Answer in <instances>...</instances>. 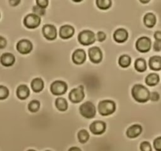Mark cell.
Segmentation results:
<instances>
[{
  "label": "cell",
  "instance_id": "cell-41",
  "mask_svg": "<svg viewBox=\"0 0 161 151\" xmlns=\"http://www.w3.org/2000/svg\"><path fill=\"white\" fill-rule=\"evenodd\" d=\"M28 126V125H27ZM26 131V130H25ZM24 135H25V134H24V135H20V129H19V140H20V141H21V140H22L23 139V138H24ZM24 139H25V138H24ZM57 142H58V141H57ZM56 148H57V146H56ZM24 143H23V150H24ZM24 151H25V150H24ZM55 151H56V149H55Z\"/></svg>",
  "mask_w": 161,
  "mask_h": 151
},
{
  "label": "cell",
  "instance_id": "cell-8",
  "mask_svg": "<svg viewBox=\"0 0 161 151\" xmlns=\"http://www.w3.org/2000/svg\"><path fill=\"white\" fill-rule=\"evenodd\" d=\"M41 24V18L36 15L35 13H28L23 19V24L25 27L30 30H34L40 27Z\"/></svg>",
  "mask_w": 161,
  "mask_h": 151
},
{
  "label": "cell",
  "instance_id": "cell-26",
  "mask_svg": "<svg viewBox=\"0 0 161 151\" xmlns=\"http://www.w3.org/2000/svg\"><path fill=\"white\" fill-rule=\"evenodd\" d=\"M77 138L80 144H86L90 138V135L86 129H80L77 133Z\"/></svg>",
  "mask_w": 161,
  "mask_h": 151
},
{
  "label": "cell",
  "instance_id": "cell-22",
  "mask_svg": "<svg viewBox=\"0 0 161 151\" xmlns=\"http://www.w3.org/2000/svg\"><path fill=\"white\" fill-rule=\"evenodd\" d=\"M143 23L147 29H153L156 24V15L153 13H146L143 17Z\"/></svg>",
  "mask_w": 161,
  "mask_h": 151
},
{
  "label": "cell",
  "instance_id": "cell-32",
  "mask_svg": "<svg viewBox=\"0 0 161 151\" xmlns=\"http://www.w3.org/2000/svg\"><path fill=\"white\" fill-rule=\"evenodd\" d=\"M160 99V95L158 91H150V96H149V102H157Z\"/></svg>",
  "mask_w": 161,
  "mask_h": 151
},
{
  "label": "cell",
  "instance_id": "cell-2",
  "mask_svg": "<svg viewBox=\"0 0 161 151\" xmlns=\"http://www.w3.org/2000/svg\"><path fill=\"white\" fill-rule=\"evenodd\" d=\"M98 113L97 115L102 117H109L116 111V104L110 99H103L98 102L97 106Z\"/></svg>",
  "mask_w": 161,
  "mask_h": 151
},
{
  "label": "cell",
  "instance_id": "cell-16",
  "mask_svg": "<svg viewBox=\"0 0 161 151\" xmlns=\"http://www.w3.org/2000/svg\"><path fill=\"white\" fill-rule=\"evenodd\" d=\"M142 126L139 124H134L127 128L126 131V135L130 139H135L142 134Z\"/></svg>",
  "mask_w": 161,
  "mask_h": 151
},
{
  "label": "cell",
  "instance_id": "cell-37",
  "mask_svg": "<svg viewBox=\"0 0 161 151\" xmlns=\"http://www.w3.org/2000/svg\"><path fill=\"white\" fill-rule=\"evenodd\" d=\"M7 47V40L5 37L0 35V50H5Z\"/></svg>",
  "mask_w": 161,
  "mask_h": 151
},
{
  "label": "cell",
  "instance_id": "cell-47",
  "mask_svg": "<svg viewBox=\"0 0 161 151\" xmlns=\"http://www.w3.org/2000/svg\"><path fill=\"white\" fill-rule=\"evenodd\" d=\"M1 16H2V15H1V12H0V20H1Z\"/></svg>",
  "mask_w": 161,
  "mask_h": 151
},
{
  "label": "cell",
  "instance_id": "cell-23",
  "mask_svg": "<svg viewBox=\"0 0 161 151\" xmlns=\"http://www.w3.org/2000/svg\"><path fill=\"white\" fill-rule=\"evenodd\" d=\"M55 106L57 110L59 112H66L69 108V101L63 96L56 97L55 101Z\"/></svg>",
  "mask_w": 161,
  "mask_h": 151
},
{
  "label": "cell",
  "instance_id": "cell-45",
  "mask_svg": "<svg viewBox=\"0 0 161 151\" xmlns=\"http://www.w3.org/2000/svg\"><path fill=\"white\" fill-rule=\"evenodd\" d=\"M26 151H37V150H36V149H27Z\"/></svg>",
  "mask_w": 161,
  "mask_h": 151
},
{
  "label": "cell",
  "instance_id": "cell-13",
  "mask_svg": "<svg viewBox=\"0 0 161 151\" xmlns=\"http://www.w3.org/2000/svg\"><path fill=\"white\" fill-rule=\"evenodd\" d=\"M71 60H72L73 63L77 65H80L86 63V61H89V58H87V55H86V50L81 48L76 49L73 52Z\"/></svg>",
  "mask_w": 161,
  "mask_h": 151
},
{
  "label": "cell",
  "instance_id": "cell-6",
  "mask_svg": "<svg viewBox=\"0 0 161 151\" xmlns=\"http://www.w3.org/2000/svg\"><path fill=\"white\" fill-rule=\"evenodd\" d=\"M68 91V85L63 81H55L50 86V92L55 97L63 96L65 98L66 92Z\"/></svg>",
  "mask_w": 161,
  "mask_h": 151
},
{
  "label": "cell",
  "instance_id": "cell-17",
  "mask_svg": "<svg viewBox=\"0 0 161 151\" xmlns=\"http://www.w3.org/2000/svg\"><path fill=\"white\" fill-rule=\"evenodd\" d=\"M15 61H16V58L13 54L10 52H4L0 56V64L3 67H12L15 64Z\"/></svg>",
  "mask_w": 161,
  "mask_h": 151
},
{
  "label": "cell",
  "instance_id": "cell-15",
  "mask_svg": "<svg viewBox=\"0 0 161 151\" xmlns=\"http://www.w3.org/2000/svg\"><path fill=\"white\" fill-rule=\"evenodd\" d=\"M75 34V29L70 24H63L58 29V36L61 39H71Z\"/></svg>",
  "mask_w": 161,
  "mask_h": 151
},
{
  "label": "cell",
  "instance_id": "cell-1",
  "mask_svg": "<svg viewBox=\"0 0 161 151\" xmlns=\"http://www.w3.org/2000/svg\"><path fill=\"white\" fill-rule=\"evenodd\" d=\"M131 96L137 102H148L149 101L150 91L144 84H136L131 88Z\"/></svg>",
  "mask_w": 161,
  "mask_h": 151
},
{
  "label": "cell",
  "instance_id": "cell-18",
  "mask_svg": "<svg viewBox=\"0 0 161 151\" xmlns=\"http://www.w3.org/2000/svg\"><path fill=\"white\" fill-rule=\"evenodd\" d=\"M31 90L29 86L26 84H20L16 89V96L21 101H25L27 99L30 95Z\"/></svg>",
  "mask_w": 161,
  "mask_h": 151
},
{
  "label": "cell",
  "instance_id": "cell-19",
  "mask_svg": "<svg viewBox=\"0 0 161 151\" xmlns=\"http://www.w3.org/2000/svg\"><path fill=\"white\" fill-rule=\"evenodd\" d=\"M148 68L151 71L159 72L161 71V56L160 55H153L148 60Z\"/></svg>",
  "mask_w": 161,
  "mask_h": 151
},
{
  "label": "cell",
  "instance_id": "cell-11",
  "mask_svg": "<svg viewBox=\"0 0 161 151\" xmlns=\"http://www.w3.org/2000/svg\"><path fill=\"white\" fill-rule=\"evenodd\" d=\"M88 55L89 59L93 64H99L103 60V52L101 49L97 46L89 47L88 49Z\"/></svg>",
  "mask_w": 161,
  "mask_h": 151
},
{
  "label": "cell",
  "instance_id": "cell-10",
  "mask_svg": "<svg viewBox=\"0 0 161 151\" xmlns=\"http://www.w3.org/2000/svg\"><path fill=\"white\" fill-rule=\"evenodd\" d=\"M89 131L92 132L93 135H101L106 132L107 130V124L103 121L101 120H97L93 121L89 127Z\"/></svg>",
  "mask_w": 161,
  "mask_h": 151
},
{
  "label": "cell",
  "instance_id": "cell-25",
  "mask_svg": "<svg viewBox=\"0 0 161 151\" xmlns=\"http://www.w3.org/2000/svg\"><path fill=\"white\" fill-rule=\"evenodd\" d=\"M134 67L137 72H144L147 70V61L143 58H139L134 62Z\"/></svg>",
  "mask_w": 161,
  "mask_h": 151
},
{
  "label": "cell",
  "instance_id": "cell-20",
  "mask_svg": "<svg viewBox=\"0 0 161 151\" xmlns=\"http://www.w3.org/2000/svg\"><path fill=\"white\" fill-rule=\"evenodd\" d=\"M30 87L33 93H40L44 89V82L42 78L36 77L32 79L30 83Z\"/></svg>",
  "mask_w": 161,
  "mask_h": 151
},
{
  "label": "cell",
  "instance_id": "cell-21",
  "mask_svg": "<svg viewBox=\"0 0 161 151\" xmlns=\"http://www.w3.org/2000/svg\"><path fill=\"white\" fill-rule=\"evenodd\" d=\"M159 75L156 72H150L145 76V84L150 87H156L159 84Z\"/></svg>",
  "mask_w": 161,
  "mask_h": 151
},
{
  "label": "cell",
  "instance_id": "cell-7",
  "mask_svg": "<svg viewBox=\"0 0 161 151\" xmlns=\"http://www.w3.org/2000/svg\"><path fill=\"white\" fill-rule=\"evenodd\" d=\"M152 39L148 36H141L136 40L135 48L138 52L142 54H146L151 50L152 48Z\"/></svg>",
  "mask_w": 161,
  "mask_h": 151
},
{
  "label": "cell",
  "instance_id": "cell-38",
  "mask_svg": "<svg viewBox=\"0 0 161 151\" xmlns=\"http://www.w3.org/2000/svg\"><path fill=\"white\" fill-rule=\"evenodd\" d=\"M21 0H8V3L13 8L18 7L21 4Z\"/></svg>",
  "mask_w": 161,
  "mask_h": 151
},
{
  "label": "cell",
  "instance_id": "cell-39",
  "mask_svg": "<svg viewBox=\"0 0 161 151\" xmlns=\"http://www.w3.org/2000/svg\"><path fill=\"white\" fill-rule=\"evenodd\" d=\"M153 37H154L155 40H161V31H155L154 34H153Z\"/></svg>",
  "mask_w": 161,
  "mask_h": 151
},
{
  "label": "cell",
  "instance_id": "cell-24",
  "mask_svg": "<svg viewBox=\"0 0 161 151\" xmlns=\"http://www.w3.org/2000/svg\"><path fill=\"white\" fill-rule=\"evenodd\" d=\"M118 64L123 69H127L132 64V58L130 55L124 54L122 55L118 59Z\"/></svg>",
  "mask_w": 161,
  "mask_h": 151
},
{
  "label": "cell",
  "instance_id": "cell-42",
  "mask_svg": "<svg viewBox=\"0 0 161 151\" xmlns=\"http://www.w3.org/2000/svg\"><path fill=\"white\" fill-rule=\"evenodd\" d=\"M138 1L142 4H144V5H145V4H148L151 0H138Z\"/></svg>",
  "mask_w": 161,
  "mask_h": 151
},
{
  "label": "cell",
  "instance_id": "cell-36",
  "mask_svg": "<svg viewBox=\"0 0 161 151\" xmlns=\"http://www.w3.org/2000/svg\"><path fill=\"white\" fill-rule=\"evenodd\" d=\"M153 49L154 52L159 53L161 51V40H155L153 44Z\"/></svg>",
  "mask_w": 161,
  "mask_h": 151
},
{
  "label": "cell",
  "instance_id": "cell-40",
  "mask_svg": "<svg viewBox=\"0 0 161 151\" xmlns=\"http://www.w3.org/2000/svg\"><path fill=\"white\" fill-rule=\"evenodd\" d=\"M67 151H83V150L81 149V148L79 147V146H71V147H69V149H68Z\"/></svg>",
  "mask_w": 161,
  "mask_h": 151
},
{
  "label": "cell",
  "instance_id": "cell-35",
  "mask_svg": "<svg viewBox=\"0 0 161 151\" xmlns=\"http://www.w3.org/2000/svg\"><path fill=\"white\" fill-rule=\"evenodd\" d=\"M36 5L42 7L44 9H47L49 6V0H36Z\"/></svg>",
  "mask_w": 161,
  "mask_h": 151
},
{
  "label": "cell",
  "instance_id": "cell-12",
  "mask_svg": "<svg viewBox=\"0 0 161 151\" xmlns=\"http://www.w3.org/2000/svg\"><path fill=\"white\" fill-rule=\"evenodd\" d=\"M33 49V44L27 39H20L16 44V50L20 55H27L32 52Z\"/></svg>",
  "mask_w": 161,
  "mask_h": 151
},
{
  "label": "cell",
  "instance_id": "cell-3",
  "mask_svg": "<svg viewBox=\"0 0 161 151\" xmlns=\"http://www.w3.org/2000/svg\"><path fill=\"white\" fill-rule=\"evenodd\" d=\"M79 113L86 120H93L97 116V107L90 101L83 102L78 107Z\"/></svg>",
  "mask_w": 161,
  "mask_h": 151
},
{
  "label": "cell",
  "instance_id": "cell-30",
  "mask_svg": "<svg viewBox=\"0 0 161 151\" xmlns=\"http://www.w3.org/2000/svg\"><path fill=\"white\" fill-rule=\"evenodd\" d=\"M32 12L40 18H43L46 14V9L42 8L37 5H34L32 8Z\"/></svg>",
  "mask_w": 161,
  "mask_h": 151
},
{
  "label": "cell",
  "instance_id": "cell-14",
  "mask_svg": "<svg viewBox=\"0 0 161 151\" xmlns=\"http://www.w3.org/2000/svg\"><path fill=\"white\" fill-rule=\"evenodd\" d=\"M129 32L124 28H119L113 33V39L118 44H123L128 40Z\"/></svg>",
  "mask_w": 161,
  "mask_h": 151
},
{
  "label": "cell",
  "instance_id": "cell-33",
  "mask_svg": "<svg viewBox=\"0 0 161 151\" xmlns=\"http://www.w3.org/2000/svg\"><path fill=\"white\" fill-rule=\"evenodd\" d=\"M97 43H103L107 39V34L103 31H99L96 34Z\"/></svg>",
  "mask_w": 161,
  "mask_h": 151
},
{
  "label": "cell",
  "instance_id": "cell-9",
  "mask_svg": "<svg viewBox=\"0 0 161 151\" xmlns=\"http://www.w3.org/2000/svg\"><path fill=\"white\" fill-rule=\"evenodd\" d=\"M41 32L44 39L48 41H54L58 38V30L54 24H44L41 28Z\"/></svg>",
  "mask_w": 161,
  "mask_h": 151
},
{
  "label": "cell",
  "instance_id": "cell-31",
  "mask_svg": "<svg viewBox=\"0 0 161 151\" xmlns=\"http://www.w3.org/2000/svg\"><path fill=\"white\" fill-rule=\"evenodd\" d=\"M139 149H140V151H153L151 143L148 141H146V140L142 141L139 144Z\"/></svg>",
  "mask_w": 161,
  "mask_h": 151
},
{
  "label": "cell",
  "instance_id": "cell-4",
  "mask_svg": "<svg viewBox=\"0 0 161 151\" xmlns=\"http://www.w3.org/2000/svg\"><path fill=\"white\" fill-rule=\"evenodd\" d=\"M85 87L83 85H79L78 87L71 89L68 94V99H69V107L72 104L77 105L83 102L85 99Z\"/></svg>",
  "mask_w": 161,
  "mask_h": 151
},
{
  "label": "cell",
  "instance_id": "cell-27",
  "mask_svg": "<svg viewBox=\"0 0 161 151\" xmlns=\"http://www.w3.org/2000/svg\"><path fill=\"white\" fill-rule=\"evenodd\" d=\"M96 6L100 10L106 11L112 7V0H96Z\"/></svg>",
  "mask_w": 161,
  "mask_h": 151
},
{
  "label": "cell",
  "instance_id": "cell-28",
  "mask_svg": "<svg viewBox=\"0 0 161 151\" xmlns=\"http://www.w3.org/2000/svg\"><path fill=\"white\" fill-rule=\"evenodd\" d=\"M28 110L29 111L32 113H36L37 112H39L40 109V102L38 100H32V101L29 102L28 103Z\"/></svg>",
  "mask_w": 161,
  "mask_h": 151
},
{
  "label": "cell",
  "instance_id": "cell-5",
  "mask_svg": "<svg viewBox=\"0 0 161 151\" xmlns=\"http://www.w3.org/2000/svg\"><path fill=\"white\" fill-rule=\"evenodd\" d=\"M77 41L80 45L89 47L97 42L95 32L89 29H84L77 35Z\"/></svg>",
  "mask_w": 161,
  "mask_h": 151
},
{
  "label": "cell",
  "instance_id": "cell-29",
  "mask_svg": "<svg viewBox=\"0 0 161 151\" xmlns=\"http://www.w3.org/2000/svg\"><path fill=\"white\" fill-rule=\"evenodd\" d=\"M10 96V90L4 85H0V101L7 100Z\"/></svg>",
  "mask_w": 161,
  "mask_h": 151
},
{
  "label": "cell",
  "instance_id": "cell-44",
  "mask_svg": "<svg viewBox=\"0 0 161 151\" xmlns=\"http://www.w3.org/2000/svg\"><path fill=\"white\" fill-rule=\"evenodd\" d=\"M150 106H151V105H150ZM152 117H153V116H152ZM151 121H152V120H151ZM150 123H151V122H150ZM148 126H149V125H148ZM144 130H145V129H144ZM130 140V139H129ZM102 142H103V141H102ZM128 143H129V142H128ZM106 144H107V143H106ZM127 144H128V143H127ZM127 144H126V145H127ZM107 145H108V144H107ZM126 145H125V146H126ZM109 146H111V145H109ZM116 147H122V146H116Z\"/></svg>",
  "mask_w": 161,
  "mask_h": 151
},
{
  "label": "cell",
  "instance_id": "cell-34",
  "mask_svg": "<svg viewBox=\"0 0 161 151\" xmlns=\"http://www.w3.org/2000/svg\"><path fill=\"white\" fill-rule=\"evenodd\" d=\"M153 147L156 151H161V136L156 137L153 140Z\"/></svg>",
  "mask_w": 161,
  "mask_h": 151
},
{
  "label": "cell",
  "instance_id": "cell-43",
  "mask_svg": "<svg viewBox=\"0 0 161 151\" xmlns=\"http://www.w3.org/2000/svg\"><path fill=\"white\" fill-rule=\"evenodd\" d=\"M84 0H72V2L75 3H81L83 2Z\"/></svg>",
  "mask_w": 161,
  "mask_h": 151
},
{
  "label": "cell",
  "instance_id": "cell-46",
  "mask_svg": "<svg viewBox=\"0 0 161 151\" xmlns=\"http://www.w3.org/2000/svg\"><path fill=\"white\" fill-rule=\"evenodd\" d=\"M44 151H52V150H51V149H46V150H44Z\"/></svg>",
  "mask_w": 161,
  "mask_h": 151
}]
</instances>
